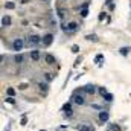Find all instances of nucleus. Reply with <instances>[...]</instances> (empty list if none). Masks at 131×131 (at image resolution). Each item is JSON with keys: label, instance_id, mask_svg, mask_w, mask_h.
<instances>
[{"label": "nucleus", "instance_id": "1", "mask_svg": "<svg viewBox=\"0 0 131 131\" xmlns=\"http://www.w3.org/2000/svg\"><path fill=\"white\" fill-rule=\"evenodd\" d=\"M72 101H73L75 104H78V105H84V104H85V99H84V96H82L81 93H78V92H75V93H73Z\"/></svg>", "mask_w": 131, "mask_h": 131}, {"label": "nucleus", "instance_id": "2", "mask_svg": "<svg viewBox=\"0 0 131 131\" xmlns=\"http://www.w3.org/2000/svg\"><path fill=\"white\" fill-rule=\"evenodd\" d=\"M41 43V38L38 37V35H29L28 37V46L31 47V46H37V44H40Z\"/></svg>", "mask_w": 131, "mask_h": 131}, {"label": "nucleus", "instance_id": "3", "mask_svg": "<svg viewBox=\"0 0 131 131\" xmlns=\"http://www.w3.org/2000/svg\"><path fill=\"white\" fill-rule=\"evenodd\" d=\"M23 46H25V41H23L21 38L14 40V43H12V49H14L15 52H20V50L23 49Z\"/></svg>", "mask_w": 131, "mask_h": 131}, {"label": "nucleus", "instance_id": "4", "mask_svg": "<svg viewBox=\"0 0 131 131\" xmlns=\"http://www.w3.org/2000/svg\"><path fill=\"white\" fill-rule=\"evenodd\" d=\"M52 41H53V35H52V34H46V35L41 38V44H43V46H46V47H47V46H50V44H52Z\"/></svg>", "mask_w": 131, "mask_h": 131}, {"label": "nucleus", "instance_id": "5", "mask_svg": "<svg viewBox=\"0 0 131 131\" xmlns=\"http://www.w3.org/2000/svg\"><path fill=\"white\" fill-rule=\"evenodd\" d=\"M63 111H64V116H66V117H69V119L73 116V110H72V105H70V102L64 104V107H63Z\"/></svg>", "mask_w": 131, "mask_h": 131}, {"label": "nucleus", "instance_id": "6", "mask_svg": "<svg viewBox=\"0 0 131 131\" xmlns=\"http://www.w3.org/2000/svg\"><path fill=\"white\" fill-rule=\"evenodd\" d=\"M64 32H75L76 29H78V23H75V21H70V23H67L64 28Z\"/></svg>", "mask_w": 131, "mask_h": 131}, {"label": "nucleus", "instance_id": "7", "mask_svg": "<svg viewBox=\"0 0 131 131\" xmlns=\"http://www.w3.org/2000/svg\"><path fill=\"white\" fill-rule=\"evenodd\" d=\"M82 90H84V93H87V95H95L96 87H95L93 84H87V85H84V87H82Z\"/></svg>", "mask_w": 131, "mask_h": 131}, {"label": "nucleus", "instance_id": "8", "mask_svg": "<svg viewBox=\"0 0 131 131\" xmlns=\"http://www.w3.org/2000/svg\"><path fill=\"white\" fill-rule=\"evenodd\" d=\"M75 128H76L78 131H93V130H95V128H93V127H90L89 124H79V125H76Z\"/></svg>", "mask_w": 131, "mask_h": 131}, {"label": "nucleus", "instance_id": "9", "mask_svg": "<svg viewBox=\"0 0 131 131\" xmlns=\"http://www.w3.org/2000/svg\"><path fill=\"white\" fill-rule=\"evenodd\" d=\"M108 117H110V114H108V111H105V110H102V111H99V121L104 124V122H107L108 121Z\"/></svg>", "mask_w": 131, "mask_h": 131}, {"label": "nucleus", "instance_id": "10", "mask_svg": "<svg viewBox=\"0 0 131 131\" xmlns=\"http://www.w3.org/2000/svg\"><path fill=\"white\" fill-rule=\"evenodd\" d=\"M44 61H46V63H47V64H55V63H57V60H55V57H53V55H50V53H46V55H44Z\"/></svg>", "mask_w": 131, "mask_h": 131}, {"label": "nucleus", "instance_id": "11", "mask_svg": "<svg viewBox=\"0 0 131 131\" xmlns=\"http://www.w3.org/2000/svg\"><path fill=\"white\" fill-rule=\"evenodd\" d=\"M11 25V17L9 15H3L2 17V28H6Z\"/></svg>", "mask_w": 131, "mask_h": 131}, {"label": "nucleus", "instance_id": "12", "mask_svg": "<svg viewBox=\"0 0 131 131\" xmlns=\"http://www.w3.org/2000/svg\"><path fill=\"white\" fill-rule=\"evenodd\" d=\"M31 60L32 61H38L40 60V50H32L31 52Z\"/></svg>", "mask_w": 131, "mask_h": 131}, {"label": "nucleus", "instance_id": "13", "mask_svg": "<svg viewBox=\"0 0 131 131\" xmlns=\"http://www.w3.org/2000/svg\"><path fill=\"white\" fill-rule=\"evenodd\" d=\"M38 87H40V90H41L43 93H47V90H49L47 82H40V84H38Z\"/></svg>", "mask_w": 131, "mask_h": 131}, {"label": "nucleus", "instance_id": "14", "mask_svg": "<svg viewBox=\"0 0 131 131\" xmlns=\"http://www.w3.org/2000/svg\"><path fill=\"white\" fill-rule=\"evenodd\" d=\"M23 60H25V58H23V55H21V53H17V55L14 57V61H15L17 64H21V63H23Z\"/></svg>", "mask_w": 131, "mask_h": 131}, {"label": "nucleus", "instance_id": "15", "mask_svg": "<svg viewBox=\"0 0 131 131\" xmlns=\"http://www.w3.org/2000/svg\"><path fill=\"white\" fill-rule=\"evenodd\" d=\"M85 38H87L89 41H98V40H99L98 35H95V34H89V35H87Z\"/></svg>", "mask_w": 131, "mask_h": 131}, {"label": "nucleus", "instance_id": "16", "mask_svg": "<svg viewBox=\"0 0 131 131\" xmlns=\"http://www.w3.org/2000/svg\"><path fill=\"white\" fill-rule=\"evenodd\" d=\"M108 130H111V131H121V127H119L117 124H110Z\"/></svg>", "mask_w": 131, "mask_h": 131}, {"label": "nucleus", "instance_id": "17", "mask_svg": "<svg viewBox=\"0 0 131 131\" xmlns=\"http://www.w3.org/2000/svg\"><path fill=\"white\" fill-rule=\"evenodd\" d=\"M102 98H104V101H107V102H111V101L114 99V96H113L111 93H107V95H104Z\"/></svg>", "mask_w": 131, "mask_h": 131}, {"label": "nucleus", "instance_id": "18", "mask_svg": "<svg viewBox=\"0 0 131 131\" xmlns=\"http://www.w3.org/2000/svg\"><path fill=\"white\" fill-rule=\"evenodd\" d=\"M102 60H104V55H101V53L95 57V63H96V64H101V61H102Z\"/></svg>", "mask_w": 131, "mask_h": 131}, {"label": "nucleus", "instance_id": "19", "mask_svg": "<svg viewBox=\"0 0 131 131\" xmlns=\"http://www.w3.org/2000/svg\"><path fill=\"white\" fill-rule=\"evenodd\" d=\"M5 8H6V9H14L15 5H14L12 2H8V3H5Z\"/></svg>", "mask_w": 131, "mask_h": 131}, {"label": "nucleus", "instance_id": "20", "mask_svg": "<svg viewBox=\"0 0 131 131\" xmlns=\"http://www.w3.org/2000/svg\"><path fill=\"white\" fill-rule=\"evenodd\" d=\"M130 50H131L130 47H121V53H122V55H128Z\"/></svg>", "mask_w": 131, "mask_h": 131}, {"label": "nucleus", "instance_id": "21", "mask_svg": "<svg viewBox=\"0 0 131 131\" xmlns=\"http://www.w3.org/2000/svg\"><path fill=\"white\" fill-rule=\"evenodd\" d=\"M98 92H99V93H101V95H102V96H104V95H107V93H108V92H107V89H105V87H99V89H98Z\"/></svg>", "mask_w": 131, "mask_h": 131}, {"label": "nucleus", "instance_id": "22", "mask_svg": "<svg viewBox=\"0 0 131 131\" xmlns=\"http://www.w3.org/2000/svg\"><path fill=\"white\" fill-rule=\"evenodd\" d=\"M72 52H73V53H78V52H79V46H78V44H73V46H72Z\"/></svg>", "mask_w": 131, "mask_h": 131}, {"label": "nucleus", "instance_id": "23", "mask_svg": "<svg viewBox=\"0 0 131 131\" xmlns=\"http://www.w3.org/2000/svg\"><path fill=\"white\" fill-rule=\"evenodd\" d=\"M6 92H8V95H9V96H12V98H14V95H15V90H14V89H11V87H9Z\"/></svg>", "mask_w": 131, "mask_h": 131}, {"label": "nucleus", "instance_id": "24", "mask_svg": "<svg viewBox=\"0 0 131 131\" xmlns=\"http://www.w3.org/2000/svg\"><path fill=\"white\" fill-rule=\"evenodd\" d=\"M6 102H9V104H15V101H14L12 96H8V98H6Z\"/></svg>", "mask_w": 131, "mask_h": 131}, {"label": "nucleus", "instance_id": "25", "mask_svg": "<svg viewBox=\"0 0 131 131\" xmlns=\"http://www.w3.org/2000/svg\"><path fill=\"white\" fill-rule=\"evenodd\" d=\"M18 89H20V90H25V89H28V84H26V82H23V84H20V85H18Z\"/></svg>", "mask_w": 131, "mask_h": 131}, {"label": "nucleus", "instance_id": "26", "mask_svg": "<svg viewBox=\"0 0 131 131\" xmlns=\"http://www.w3.org/2000/svg\"><path fill=\"white\" fill-rule=\"evenodd\" d=\"M26 122H28V119H26V116H23V117H21V124H20V125H23V127H25V125H26Z\"/></svg>", "mask_w": 131, "mask_h": 131}, {"label": "nucleus", "instance_id": "27", "mask_svg": "<svg viewBox=\"0 0 131 131\" xmlns=\"http://www.w3.org/2000/svg\"><path fill=\"white\" fill-rule=\"evenodd\" d=\"M52 78H53L52 73H46V79H47V81H52Z\"/></svg>", "mask_w": 131, "mask_h": 131}, {"label": "nucleus", "instance_id": "28", "mask_svg": "<svg viewBox=\"0 0 131 131\" xmlns=\"http://www.w3.org/2000/svg\"><path fill=\"white\" fill-rule=\"evenodd\" d=\"M92 107H93V108H96V110H101V111H102V107H101V105H98V104H93Z\"/></svg>", "mask_w": 131, "mask_h": 131}, {"label": "nucleus", "instance_id": "29", "mask_svg": "<svg viewBox=\"0 0 131 131\" xmlns=\"http://www.w3.org/2000/svg\"><path fill=\"white\" fill-rule=\"evenodd\" d=\"M110 2H111V0H105V3H110Z\"/></svg>", "mask_w": 131, "mask_h": 131}, {"label": "nucleus", "instance_id": "30", "mask_svg": "<svg viewBox=\"0 0 131 131\" xmlns=\"http://www.w3.org/2000/svg\"><path fill=\"white\" fill-rule=\"evenodd\" d=\"M41 131H46V130H41Z\"/></svg>", "mask_w": 131, "mask_h": 131}, {"label": "nucleus", "instance_id": "31", "mask_svg": "<svg viewBox=\"0 0 131 131\" xmlns=\"http://www.w3.org/2000/svg\"><path fill=\"white\" fill-rule=\"evenodd\" d=\"M108 131H111V130H108Z\"/></svg>", "mask_w": 131, "mask_h": 131}, {"label": "nucleus", "instance_id": "32", "mask_svg": "<svg viewBox=\"0 0 131 131\" xmlns=\"http://www.w3.org/2000/svg\"><path fill=\"white\" fill-rule=\"evenodd\" d=\"M44 2H46V0H44Z\"/></svg>", "mask_w": 131, "mask_h": 131}]
</instances>
